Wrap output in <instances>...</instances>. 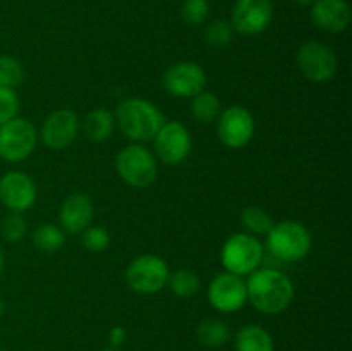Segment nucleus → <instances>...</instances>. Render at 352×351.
Here are the masks:
<instances>
[{"instance_id":"f257e3e1","label":"nucleus","mask_w":352,"mask_h":351,"mask_svg":"<svg viewBox=\"0 0 352 351\" xmlns=\"http://www.w3.org/2000/svg\"><path fill=\"white\" fill-rule=\"evenodd\" d=\"M294 284L284 272L256 268L246 281L248 301L265 315L285 312L294 299Z\"/></svg>"},{"instance_id":"f03ea898","label":"nucleus","mask_w":352,"mask_h":351,"mask_svg":"<svg viewBox=\"0 0 352 351\" xmlns=\"http://www.w3.org/2000/svg\"><path fill=\"white\" fill-rule=\"evenodd\" d=\"M116 124L131 141H151L165 124V116L155 103L144 98H127L117 105Z\"/></svg>"},{"instance_id":"7ed1b4c3","label":"nucleus","mask_w":352,"mask_h":351,"mask_svg":"<svg viewBox=\"0 0 352 351\" xmlns=\"http://www.w3.org/2000/svg\"><path fill=\"white\" fill-rule=\"evenodd\" d=\"M313 240L308 227L296 220H282L274 224L267 234V248L282 262H299L311 251Z\"/></svg>"},{"instance_id":"20e7f679","label":"nucleus","mask_w":352,"mask_h":351,"mask_svg":"<svg viewBox=\"0 0 352 351\" xmlns=\"http://www.w3.org/2000/svg\"><path fill=\"white\" fill-rule=\"evenodd\" d=\"M116 169L126 184L138 189L153 184L158 174L157 157L140 143L127 145L119 151L116 158Z\"/></svg>"},{"instance_id":"39448f33","label":"nucleus","mask_w":352,"mask_h":351,"mask_svg":"<svg viewBox=\"0 0 352 351\" xmlns=\"http://www.w3.org/2000/svg\"><path fill=\"white\" fill-rule=\"evenodd\" d=\"M222 265L227 272L236 275H250L256 268H260L263 258V244L256 240V236L248 233L232 234L223 243Z\"/></svg>"},{"instance_id":"423d86ee","label":"nucleus","mask_w":352,"mask_h":351,"mask_svg":"<svg viewBox=\"0 0 352 351\" xmlns=\"http://www.w3.org/2000/svg\"><path fill=\"white\" fill-rule=\"evenodd\" d=\"M167 262L158 255H140L126 268V284L138 295H155L167 286Z\"/></svg>"},{"instance_id":"0eeeda50","label":"nucleus","mask_w":352,"mask_h":351,"mask_svg":"<svg viewBox=\"0 0 352 351\" xmlns=\"http://www.w3.org/2000/svg\"><path fill=\"white\" fill-rule=\"evenodd\" d=\"M38 143L36 127L24 117H14L0 126V158L16 164L23 162L34 151Z\"/></svg>"},{"instance_id":"6e6552de","label":"nucleus","mask_w":352,"mask_h":351,"mask_svg":"<svg viewBox=\"0 0 352 351\" xmlns=\"http://www.w3.org/2000/svg\"><path fill=\"white\" fill-rule=\"evenodd\" d=\"M296 62L308 81L311 83H329L336 76L339 61L337 55L329 45L322 41H306L299 47Z\"/></svg>"},{"instance_id":"1a4fd4ad","label":"nucleus","mask_w":352,"mask_h":351,"mask_svg":"<svg viewBox=\"0 0 352 351\" xmlns=\"http://www.w3.org/2000/svg\"><path fill=\"white\" fill-rule=\"evenodd\" d=\"M256 124L254 117L246 107L232 105L220 112L217 119V134L219 140L226 145L227 148L239 150L244 148L254 136Z\"/></svg>"},{"instance_id":"9d476101","label":"nucleus","mask_w":352,"mask_h":351,"mask_svg":"<svg viewBox=\"0 0 352 351\" xmlns=\"http://www.w3.org/2000/svg\"><path fill=\"white\" fill-rule=\"evenodd\" d=\"M155 153L165 165H179L189 157L192 138L188 127L179 120H165L164 126L153 138Z\"/></svg>"},{"instance_id":"9b49d317","label":"nucleus","mask_w":352,"mask_h":351,"mask_svg":"<svg viewBox=\"0 0 352 351\" xmlns=\"http://www.w3.org/2000/svg\"><path fill=\"white\" fill-rule=\"evenodd\" d=\"M206 86V74L196 62L182 61L164 72V88L175 98H192Z\"/></svg>"},{"instance_id":"f8f14e48","label":"nucleus","mask_w":352,"mask_h":351,"mask_svg":"<svg viewBox=\"0 0 352 351\" xmlns=\"http://www.w3.org/2000/svg\"><path fill=\"white\" fill-rule=\"evenodd\" d=\"M38 189L33 179L21 171H9L0 178V202L14 213H24L36 203Z\"/></svg>"},{"instance_id":"ddd939ff","label":"nucleus","mask_w":352,"mask_h":351,"mask_svg":"<svg viewBox=\"0 0 352 351\" xmlns=\"http://www.w3.org/2000/svg\"><path fill=\"white\" fill-rule=\"evenodd\" d=\"M208 301L222 313H234L248 301L246 281L241 275L222 272L215 275L208 286Z\"/></svg>"},{"instance_id":"4468645a","label":"nucleus","mask_w":352,"mask_h":351,"mask_svg":"<svg viewBox=\"0 0 352 351\" xmlns=\"http://www.w3.org/2000/svg\"><path fill=\"white\" fill-rule=\"evenodd\" d=\"M79 127H81V123H79V117L74 110H55L50 116H47V119L41 124V141L50 150H64L74 143Z\"/></svg>"},{"instance_id":"2eb2a0df","label":"nucleus","mask_w":352,"mask_h":351,"mask_svg":"<svg viewBox=\"0 0 352 351\" xmlns=\"http://www.w3.org/2000/svg\"><path fill=\"white\" fill-rule=\"evenodd\" d=\"M274 17L272 0H237L232 12V28L243 34H260Z\"/></svg>"},{"instance_id":"dca6fc26","label":"nucleus","mask_w":352,"mask_h":351,"mask_svg":"<svg viewBox=\"0 0 352 351\" xmlns=\"http://www.w3.org/2000/svg\"><path fill=\"white\" fill-rule=\"evenodd\" d=\"M95 206L91 198L82 193H72L62 202L58 209V222L64 233L79 234L91 226Z\"/></svg>"},{"instance_id":"f3484780","label":"nucleus","mask_w":352,"mask_h":351,"mask_svg":"<svg viewBox=\"0 0 352 351\" xmlns=\"http://www.w3.org/2000/svg\"><path fill=\"white\" fill-rule=\"evenodd\" d=\"M351 7L346 0H315L311 21L325 33H342L351 24Z\"/></svg>"},{"instance_id":"a211bd4d","label":"nucleus","mask_w":352,"mask_h":351,"mask_svg":"<svg viewBox=\"0 0 352 351\" xmlns=\"http://www.w3.org/2000/svg\"><path fill=\"white\" fill-rule=\"evenodd\" d=\"M113 129H116V117L107 109L91 110L86 114L85 120H82V131H85L86 138L95 143L109 140Z\"/></svg>"},{"instance_id":"6ab92c4d","label":"nucleus","mask_w":352,"mask_h":351,"mask_svg":"<svg viewBox=\"0 0 352 351\" xmlns=\"http://www.w3.org/2000/svg\"><path fill=\"white\" fill-rule=\"evenodd\" d=\"M236 351H274V337L261 326H244L234 339Z\"/></svg>"},{"instance_id":"aec40b11","label":"nucleus","mask_w":352,"mask_h":351,"mask_svg":"<svg viewBox=\"0 0 352 351\" xmlns=\"http://www.w3.org/2000/svg\"><path fill=\"white\" fill-rule=\"evenodd\" d=\"M230 329L219 319H206L196 327V339L206 348H220L229 341Z\"/></svg>"},{"instance_id":"412c9836","label":"nucleus","mask_w":352,"mask_h":351,"mask_svg":"<svg viewBox=\"0 0 352 351\" xmlns=\"http://www.w3.org/2000/svg\"><path fill=\"white\" fill-rule=\"evenodd\" d=\"M191 112L198 123L212 124L219 119L220 116V100L217 98L215 93L203 89L201 93L192 96Z\"/></svg>"},{"instance_id":"4be33fe9","label":"nucleus","mask_w":352,"mask_h":351,"mask_svg":"<svg viewBox=\"0 0 352 351\" xmlns=\"http://www.w3.org/2000/svg\"><path fill=\"white\" fill-rule=\"evenodd\" d=\"M65 243V233L62 231L60 226L55 224H41L34 229L33 233V244L38 250L45 251V253H54L58 251Z\"/></svg>"},{"instance_id":"5701e85b","label":"nucleus","mask_w":352,"mask_h":351,"mask_svg":"<svg viewBox=\"0 0 352 351\" xmlns=\"http://www.w3.org/2000/svg\"><path fill=\"white\" fill-rule=\"evenodd\" d=\"M167 286L179 298H191L199 291L201 281L196 272L189 270V268H179L174 274L168 275Z\"/></svg>"},{"instance_id":"b1692460","label":"nucleus","mask_w":352,"mask_h":351,"mask_svg":"<svg viewBox=\"0 0 352 351\" xmlns=\"http://www.w3.org/2000/svg\"><path fill=\"white\" fill-rule=\"evenodd\" d=\"M241 222L246 227L248 234H253V236H267L268 231L274 226V220H272L270 213L267 210L260 209V206H246V209L241 212Z\"/></svg>"},{"instance_id":"393cba45","label":"nucleus","mask_w":352,"mask_h":351,"mask_svg":"<svg viewBox=\"0 0 352 351\" xmlns=\"http://www.w3.org/2000/svg\"><path fill=\"white\" fill-rule=\"evenodd\" d=\"M24 69L17 58L10 55H0V86L16 89L24 81Z\"/></svg>"},{"instance_id":"a878e982","label":"nucleus","mask_w":352,"mask_h":351,"mask_svg":"<svg viewBox=\"0 0 352 351\" xmlns=\"http://www.w3.org/2000/svg\"><path fill=\"white\" fill-rule=\"evenodd\" d=\"M234 28L229 21L215 19L206 26L205 30V40L208 41L212 47H227L232 41Z\"/></svg>"},{"instance_id":"bb28decb","label":"nucleus","mask_w":352,"mask_h":351,"mask_svg":"<svg viewBox=\"0 0 352 351\" xmlns=\"http://www.w3.org/2000/svg\"><path fill=\"white\" fill-rule=\"evenodd\" d=\"M81 243L88 251L100 253V251H103L109 248L110 234L105 227L89 226L81 233Z\"/></svg>"},{"instance_id":"cd10ccee","label":"nucleus","mask_w":352,"mask_h":351,"mask_svg":"<svg viewBox=\"0 0 352 351\" xmlns=\"http://www.w3.org/2000/svg\"><path fill=\"white\" fill-rule=\"evenodd\" d=\"M182 19L191 26H199L210 14L208 0H184L181 7Z\"/></svg>"},{"instance_id":"c85d7f7f","label":"nucleus","mask_w":352,"mask_h":351,"mask_svg":"<svg viewBox=\"0 0 352 351\" xmlns=\"http://www.w3.org/2000/svg\"><path fill=\"white\" fill-rule=\"evenodd\" d=\"M28 233V222L24 220L23 213L10 212L2 222V236L9 243H17L23 240Z\"/></svg>"},{"instance_id":"c756f323","label":"nucleus","mask_w":352,"mask_h":351,"mask_svg":"<svg viewBox=\"0 0 352 351\" xmlns=\"http://www.w3.org/2000/svg\"><path fill=\"white\" fill-rule=\"evenodd\" d=\"M17 112H19V96L16 89L0 86V126L17 117Z\"/></svg>"},{"instance_id":"7c9ffc66","label":"nucleus","mask_w":352,"mask_h":351,"mask_svg":"<svg viewBox=\"0 0 352 351\" xmlns=\"http://www.w3.org/2000/svg\"><path fill=\"white\" fill-rule=\"evenodd\" d=\"M126 336H127V332H126V329H124V327H120V326L112 327V329H110V332H109L110 346L120 348L124 344V341H126Z\"/></svg>"},{"instance_id":"2f4dec72","label":"nucleus","mask_w":352,"mask_h":351,"mask_svg":"<svg viewBox=\"0 0 352 351\" xmlns=\"http://www.w3.org/2000/svg\"><path fill=\"white\" fill-rule=\"evenodd\" d=\"M3 265H6V258H3V251L2 248H0V275H2L3 272Z\"/></svg>"},{"instance_id":"473e14b6","label":"nucleus","mask_w":352,"mask_h":351,"mask_svg":"<svg viewBox=\"0 0 352 351\" xmlns=\"http://www.w3.org/2000/svg\"><path fill=\"white\" fill-rule=\"evenodd\" d=\"M294 2H298L299 6H313L315 3V0H294Z\"/></svg>"},{"instance_id":"72a5a7b5","label":"nucleus","mask_w":352,"mask_h":351,"mask_svg":"<svg viewBox=\"0 0 352 351\" xmlns=\"http://www.w3.org/2000/svg\"><path fill=\"white\" fill-rule=\"evenodd\" d=\"M3 312H6V303H3L2 298H0V319H2Z\"/></svg>"},{"instance_id":"f704fd0d","label":"nucleus","mask_w":352,"mask_h":351,"mask_svg":"<svg viewBox=\"0 0 352 351\" xmlns=\"http://www.w3.org/2000/svg\"><path fill=\"white\" fill-rule=\"evenodd\" d=\"M103 351H120V348H112V346H109V348H105V350Z\"/></svg>"}]
</instances>
